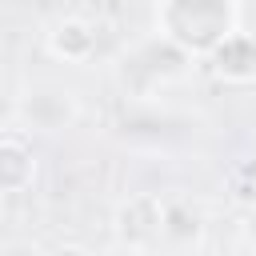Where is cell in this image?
<instances>
[{"label": "cell", "mask_w": 256, "mask_h": 256, "mask_svg": "<svg viewBox=\"0 0 256 256\" xmlns=\"http://www.w3.org/2000/svg\"><path fill=\"white\" fill-rule=\"evenodd\" d=\"M56 256H88V252H84V248H76V244H68V248H60Z\"/></svg>", "instance_id": "obj_7"}, {"label": "cell", "mask_w": 256, "mask_h": 256, "mask_svg": "<svg viewBox=\"0 0 256 256\" xmlns=\"http://www.w3.org/2000/svg\"><path fill=\"white\" fill-rule=\"evenodd\" d=\"M104 256H140V252H132V248H124V244H120L116 252H104Z\"/></svg>", "instance_id": "obj_8"}, {"label": "cell", "mask_w": 256, "mask_h": 256, "mask_svg": "<svg viewBox=\"0 0 256 256\" xmlns=\"http://www.w3.org/2000/svg\"><path fill=\"white\" fill-rule=\"evenodd\" d=\"M32 180H36L32 144H28L16 128H8L4 140H0V188H4L8 196H16V192H24Z\"/></svg>", "instance_id": "obj_6"}, {"label": "cell", "mask_w": 256, "mask_h": 256, "mask_svg": "<svg viewBox=\"0 0 256 256\" xmlns=\"http://www.w3.org/2000/svg\"><path fill=\"white\" fill-rule=\"evenodd\" d=\"M44 44H48V52H52L56 60H64V64H84V60H92V52H96V24L84 20V16H60V20L48 24Z\"/></svg>", "instance_id": "obj_4"}, {"label": "cell", "mask_w": 256, "mask_h": 256, "mask_svg": "<svg viewBox=\"0 0 256 256\" xmlns=\"http://www.w3.org/2000/svg\"><path fill=\"white\" fill-rule=\"evenodd\" d=\"M164 220H168V204L152 192H140V196H128L116 212V236L124 248L132 252H152L156 244H164Z\"/></svg>", "instance_id": "obj_2"}, {"label": "cell", "mask_w": 256, "mask_h": 256, "mask_svg": "<svg viewBox=\"0 0 256 256\" xmlns=\"http://www.w3.org/2000/svg\"><path fill=\"white\" fill-rule=\"evenodd\" d=\"M20 112H24V120H28L32 128L56 132V128H64V124H72V116H76V96H72L68 88H60V84H36V88L24 92Z\"/></svg>", "instance_id": "obj_3"}, {"label": "cell", "mask_w": 256, "mask_h": 256, "mask_svg": "<svg viewBox=\"0 0 256 256\" xmlns=\"http://www.w3.org/2000/svg\"><path fill=\"white\" fill-rule=\"evenodd\" d=\"M208 68L224 80V84H252L256 80V36L236 28L212 56H208Z\"/></svg>", "instance_id": "obj_5"}, {"label": "cell", "mask_w": 256, "mask_h": 256, "mask_svg": "<svg viewBox=\"0 0 256 256\" xmlns=\"http://www.w3.org/2000/svg\"><path fill=\"white\" fill-rule=\"evenodd\" d=\"M236 28H240L236 0H160L156 4V36L172 44L180 56L208 60Z\"/></svg>", "instance_id": "obj_1"}]
</instances>
